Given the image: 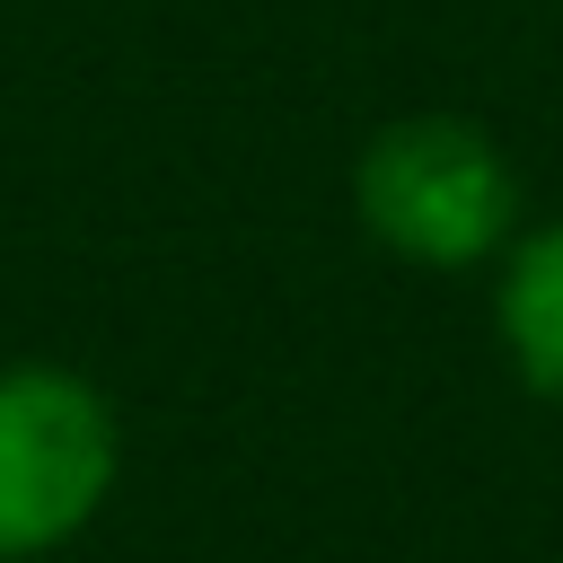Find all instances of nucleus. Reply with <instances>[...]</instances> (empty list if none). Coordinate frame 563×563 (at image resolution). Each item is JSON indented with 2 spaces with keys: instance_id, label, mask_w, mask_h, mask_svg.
<instances>
[{
  "instance_id": "nucleus-3",
  "label": "nucleus",
  "mask_w": 563,
  "mask_h": 563,
  "mask_svg": "<svg viewBox=\"0 0 563 563\" xmlns=\"http://www.w3.org/2000/svg\"><path fill=\"white\" fill-rule=\"evenodd\" d=\"M493 343L537 405H563V211L528 220L493 264Z\"/></svg>"
},
{
  "instance_id": "nucleus-1",
  "label": "nucleus",
  "mask_w": 563,
  "mask_h": 563,
  "mask_svg": "<svg viewBox=\"0 0 563 563\" xmlns=\"http://www.w3.org/2000/svg\"><path fill=\"white\" fill-rule=\"evenodd\" d=\"M352 220L378 255L413 273H493L528 229V194L510 150L449 106L387 114L352 158Z\"/></svg>"
},
{
  "instance_id": "nucleus-2",
  "label": "nucleus",
  "mask_w": 563,
  "mask_h": 563,
  "mask_svg": "<svg viewBox=\"0 0 563 563\" xmlns=\"http://www.w3.org/2000/svg\"><path fill=\"white\" fill-rule=\"evenodd\" d=\"M123 484V413L70 361H0V563L79 545Z\"/></svg>"
}]
</instances>
